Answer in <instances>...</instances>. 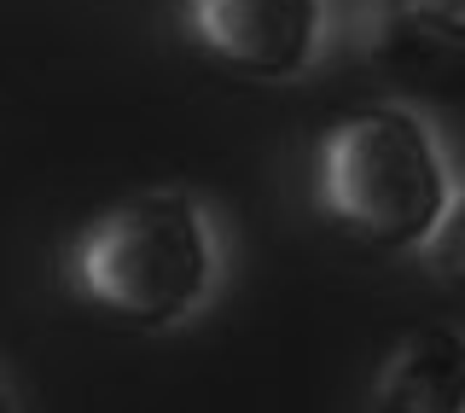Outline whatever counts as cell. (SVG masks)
Returning <instances> with one entry per match:
<instances>
[{
  "label": "cell",
  "instance_id": "obj_1",
  "mask_svg": "<svg viewBox=\"0 0 465 413\" xmlns=\"http://www.w3.org/2000/svg\"><path fill=\"white\" fill-rule=\"evenodd\" d=\"M70 279L123 327L169 332L193 320L222 286V233L210 204L186 186H152L116 204L76 239Z\"/></svg>",
  "mask_w": 465,
  "mask_h": 413
},
{
  "label": "cell",
  "instance_id": "obj_2",
  "mask_svg": "<svg viewBox=\"0 0 465 413\" xmlns=\"http://www.w3.org/2000/svg\"><path fill=\"white\" fill-rule=\"evenodd\" d=\"M454 198V169L436 128L407 106L349 111L320 135L314 204L343 239L407 257L425 250Z\"/></svg>",
  "mask_w": 465,
  "mask_h": 413
},
{
  "label": "cell",
  "instance_id": "obj_3",
  "mask_svg": "<svg viewBox=\"0 0 465 413\" xmlns=\"http://www.w3.org/2000/svg\"><path fill=\"white\" fill-rule=\"evenodd\" d=\"M186 29L251 82H297L326 53V0H186Z\"/></svg>",
  "mask_w": 465,
  "mask_h": 413
},
{
  "label": "cell",
  "instance_id": "obj_4",
  "mask_svg": "<svg viewBox=\"0 0 465 413\" xmlns=\"http://www.w3.org/2000/svg\"><path fill=\"white\" fill-rule=\"evenodd\" d=\"M367 53L407 94L465 106V0H372Z\"/></svg>",
  "mask_w": 465,
  "mask_h": 413
},
{
  "label": "cell",
  "instance_id": "obj_5",
  "mask_svg": "<svg viewBox=\"0 0 465 413\" xmlns=\"http://www.w3.org/2000/svg\"><path fill=\"white\" fill-rule=\"evenodd\" d=\"M367 413H465V332L419 327L407 332L372 378Z\"/></svg>",
  "mask_w": 465,
  "mask_h": 413
},
{
  "label": "cell",
  "instance_id": "obj_6",
  "mask_svg": "<svg viewBox=\"0 0 465 413\" xmlns=\"http://www.w3.org/2000/svg\"><path fill=\"white\" fill-rule=\"evenodd\" d=\"M419 257L430 262V274L442 279L448 297H460V303H465V181H454V198H448L442 227L430 233V245L419 250Z\"/></svg>",
  "mask_w": 465,
  "mask_h": 413
},
{
  "label": "cell",
  "instance_id": "obj_7",
  "mask_svg": "<svg viewBox=\"0 0 465 413\" xmlns=\"http://www.w3.org/2000/svg\"><path fill=\"white\" fill-rule=\"evenodd\" d=\"M0 413H18V396H12V385H6V373H0Z\"/></svg>",
  "mask_w": 465,
  "mask_h": 413
}]
</instances>
